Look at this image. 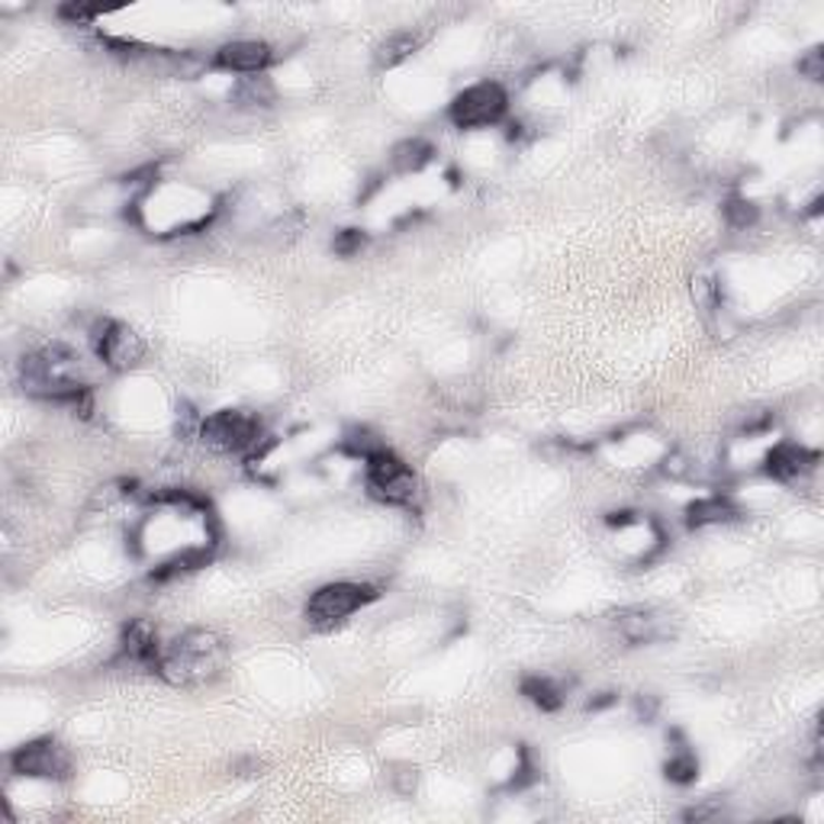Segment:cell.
<instances>
[{
	"label": "cell",
	"instance_id": "obj_14",
	"mask_svg": "<svg viewBox=\"0 0 824 824\" xmlns=\"http://www.w3.org/2000/svg\"><path fill=\"white\" fill-rule=\"evenodd\" d=\"M416 49H419V36H413V33H393V36H386L380 46H377V68H396L400 62H406L409 55H416Z\"/></svg>",
	"mask_w": 824,
	"mask_h": 824
},
{
	"label": "cell",
	"instance_id": "obj_13",
	"mask_svg": "<svg viewBox=\"0 0 824 824\" xmlns=\"http://www.w3.org/2000/svg\"><path fill=\"white\" fill-rule=\"evenodd\" d=\"M737 516L732 499L725 496H709V499H699L686 509V522L689 529H702V525H715V522H732Z\"/></svg>",
	"mask_w": 824,
	"mask_h": 824
},
{
	"label": "cell",
	"instance_id": "obj_9",
	"mask_svg": "<svg viewBox=\"0 0 824 824\" xmlns=\"http://www.w3.org/2000/svg\"><path fill=\"white\" fill-rule=\"evenodd\" d=\"M612 625L622 632L625 642L632 644H654L670 635L667 619L657 609H647V606H629V609L612 612Z\"/></svg>",
	"mask_w": 824,
	"mask_h": 824
},
{
	"label": "cell",
	"instance_id": "obj_15",
	"mask_svg": "<svg viewBox=\"0 0 824 824\" xmlns=\"http://www.w3.org/2000/svg\"><path fill=\"white\" fill-rule=\"evenodd\" d=\"M432 162V145L426 139H406L393 149V168L396 172H419Z\"/></svg>",
	"mask_w": 824,
	"mask_h": 824
},
{
	"label": "cell",
	"instance_id": "obj_21",
	"mask_svg": "<svg viewBox=\"0 0 824 824\" xmlns=\"http://www.w3.org/2000/svg\"><path fill=\"white\" fill-rule=\"evenodd\" d=\"M239 100H245V103H268V100H271V85L252 78V81L239 91Z\"/></svg>",
	"mask_w": 824,
	"mask_h": 824
},
{
	"label": "cell",
	"instance_id": "obj_8",
	"mask_svg": "<svg viewBox=\"0 0 824 824\" xmlns=\"http://www.w3.org/2000/svg\"><path fill=\"white\" fill-rule=\"evenodd\" d=\"M93 352H97V358L106 367L123 370V367H132L145 355V345H142V339L129 326L103 319L93 329Z\"/></svg>",
	"mask_w": 824,
	"mask_h": 824
},
{
	"label": "cell",
	"instance_id": "obj_23",
	"mask_svg": "<svg viewBox=\"0 0 824 824\" xmlns=\"http://www.w3.org/2000/svg\"><path fill=\"white\" fill-rule=\"evenodd\" d=\"M722 809L719 806H706V809H689L686 812V822H706V819H712V815H719Z\"/></svg>",
	"mask_w": 824,
	"mask_h": 824
},
{
	"label": "cell",
	"instance_id": "obj_3",
	"mask_svg": "<svg viewBox=\"0 0 824 824\" xmlns=\"http://www.w3.org/2000/svg\"><path fill=\"white\" fill-rule=\"evenodd\" d=\"M367 490L373 499L390 506H409L419 496L416 473L386 448H373L367 455Z\"/></svg>",
	"mask_w": 824,
	"mask_h": 824
},
{
	"label": "cell",
	"instance_id": "obj_10",
	"mask_svg": "<svg viewBox=\"0 0 824 824\" xmlns=\"http://www.w3.org/2000/svg\"><path fill=\"white\" fill-rule=\"evenodd\" d=\"M268 62H271V46L255 42V39H239L216 52V68L236 72V75H258Z\"/></svg>",
	"mask_w": 824,
	"mask_h": 824
},
{
	"label": "cell",
	"instance_id": "obj_17",
	"mask_svg": "<svg viewBox=\"0 0 824 824\" xmlns=\"http://www.w3.org/2000/svg\"><path fill=\"white\" fill-rule=\"evenodd\" d=\"M696 773H699V760H696L689 750H680V753L670 757V763H667V776H670L673 783H693Z\"/></svg>",
	"mask_w": 824,
	"mask_h": 824
},
{
	"label": "cell",
	"instance_id": "obj_2",
	"mask_svg": "<svg viewBox=\"0 0 824 824\" xmlns=\"http://www.w3.org/2000/svg\"><path fill=\"white\" fill-rule=\"evenodd\" d=\"M226 657H229V644L219 632L193 629L172 647H165L159 676L168 680L172 686H200L219 676V670L226 667Z\"/></svg>",
	"mask_w": 824,
	"mask_h": 824
},
{
	"label": "cell",
	"instance_id": "obj_4",
	"mask_svg": "<svg viewBox=\"0 0 824 824\" xmlns=\"http://www.w3.org/2000/svg\"><path fill=\"white\" fill-rule=\"evenodd\" d=\"M200 439L213 452L242 455V452H249V448L258 445L262 422L255 416L242 413V409H223V413H213L210 419L200 422Z\"/></svg>",
	"mask_w": 824,
	"mask_h": 824
},
{
	"label": "cell",
	"instance_id": "obj_18",
	"mask_svg": "<svg viewBox=\"0 0 824 824\" xmlns=\"http://www.w3.org/2000/svg\"><path fill=\"white\" fill-rule=\"evenodd\" d=\"M799 75H806L809 81H822L824 78V49L822 46L809 49V52L799 59Z\"/></svg>",
	"mask_w": 824,
	"mask_h": 824
},
{
	"label": "cell",
	"instance_id": "obj_6",
	"mask_svg": "<svg viewBox=\"0 0 824 824\" xmlns=\"http://www.w3.org/2000/svg\"><path fill=\"white\" fill-rule=\"evenodd\" d=\"M506 91L496 81H483L473 85L467 91H460L452 103V123L458 129H477V126H493L503 119L506 113Z\"/></svg>",
	"mask_w": 824,
	"mask_h": 824
},
{
	"label": "cell",
	"instance_id": "obj_19",
	"mask_svg": "<svg viewBox=\"0 0 824 824\" xmlns=\"http://www.w3.org/2000/svg\"><path fill=\"white\" fill-rule=\"evenodd\" d=\"M725 213H728L732 226H737V229H744V226L757 223V206H753V203H747V200H732V203L725 206Z\"/></svg>",
	"mask_w": 824,
	"mask_h": 824
},
{
	"label": "cell",
	"instance_id": "obj_1",
	"mask_svg": "<svg viewBox=\"0 0 824 824\" xmlns=\"http://www.w3.org/2000/svg\"><path fill=\"white\" fill-rule=\"evenodd\" d=\"M81 358L65 345H49L20 362V383L29 396L52 403H75L81 416H91V390L81 380Z\"/></svg>",
	"mask_w": 824,
	"mask_h": 824
},
{
	"label": "cell",
	"instance_id": "obj_16",
	"mask_svg": "<svg viewBox=\"0 0 824 824\" xmlns=\"http://www.w3.org/2000/svg\"><path fill=\"white\" fill-rule=\"evenodd\" d=\"M522 693H525L538 709H545V712H557V709L563 706V696H560L557 683L548 680V676H529V680L522 683Z\"/></svg>",
	"mask_w": 824,
	"mask_h": 824
},
{
	"label": "cell",
	"instance_id": "obj_20",
	"mask_svg": "<svg viewBox=\"0 0 824 824\" xmlns=\"http://www.w3.org/2000/svg\"><path fill=\"white\" fill-rule=\"evenodd\" d=\"M365 242H367L365 232H358V229H345V232L332 242V249H335L339 255H345V258H348V255L362 252V249H365Z\"/></svg>",
	"mask_w": 824,
	"mask_h": 824
},
{
	"label": "cell",
	"instance_id": "obj_7",
	"mask_svg": "<svg viewBox=\"0 0 824 824\" xmlns=\"http://www.w3.org/2000/svg\"><path fill=\"white\" fill-rule=\"evenodd\" d=\"M10 766L16 776H33V779H65L72 773V757L68 750L52 740V737H42V740H33V744H23L20 750H13L10 757Z\"/></svg>",
	"mask_w": 824,
	"mask_h": 824
},
{
	"label": "cell",
	"instance_id": "obj_12",
	"mask_svg": "<svg viewBox=\"0 0 824 824\" xmlns=\"http://www.w3.org/2000/svg\"><path fill=\"white\" fill-rule=\"evenodd\" d=\"M815 464H819L815 452H806L799 445H779L766 458V473L783 480V483H793V480H802L806 473H812Z\"/></svg>",
	"mask_w": 824,
	"mask_h": 824
},
{
	"label": "cell",
	"instance_id": "obj_22",
	"mask_svg": "<svg viewBox=\"0 0 824 824\" xmlns=\"http://www.w3.org/2000/svg\"><path fill=\"white\" fill-rule=\"evenodd\" d=\"M62 16H65V20H75V23H88V20H93V16H100V7L68 3V7H62Z\"/></svg>",
	"mask_w": 824,
	"mask_h": 824
},
{
	"label": "cell",
	"instance_id": "obj_5",
	"mask_svg": "<svg viewBox=\"0 0 824 824\" xmlns=\"http://www.w3.org/2000/svg\"><path fill=\"white\" fill-rule=\"evenodd\" d=\"M373 586L365 583H329L322 590L313 593V599L306 603V619L319 629L345 622L348 616H355L362 606L373 599Z\"/></svg>",
	"mask_w": 824,
	"mask_h": 824
},
{
	"label": "cell",
	"instance_id": "obj_11",
	"mask_svg": "<svg viewBox=\"0 0 824 824\" xmlns=\"http://www.w3.org/2000/svg\"><path fill=\"white\" fill-rule=\"evenodd\" d=\"M123 654H126L132 663H139V667L159 673V663H162V654H165V650H162V644H159V632H155L145 619H136V622H129L126 632H123Z\"/></svg>",
	"mask_w": 824,
	"mask_h": 824
}]
</instances>
